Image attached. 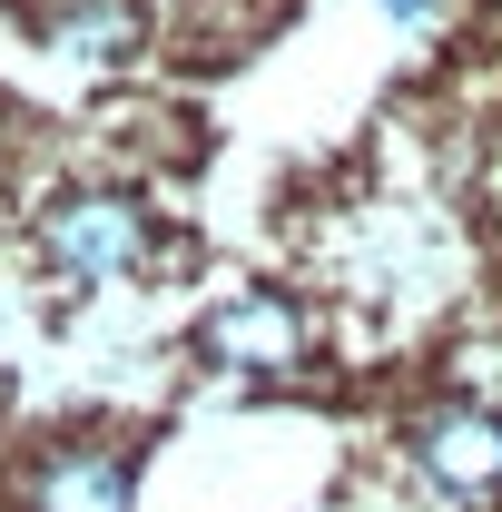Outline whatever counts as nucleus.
I'll use <instances>...</instances> for the list:
<instances>
[{"instance_id": "obj_2", "label": "nucleus", "mask_w": 502, "mask_h": 512, "mask_svg": "<svg viewBox=\"0 0 502 512\" xmlns=\"http://www.w3.org/2000/svg\"><path fill=\"white\" fill-rule=\"evenodd\" d=\"M197 355L237 384H286L315 365V325L286 286H237V296H217L197 316Z\"/></svg>"}, {"instance_id": "obj_5", "label": "nucleus", "mask_w": 502, "mask_h": 512, "mask_svg": "<svg viewBox=\"0 0 502 512\" xmlns=\"http://www.w3.org/2000/svg\"><path fill=\"white\" fill-rule=\"evenodd\" d=\"M30 30L79 69H128L148 50V10L138 0H30Z\"/></svg>"}, {"instance_id": "obj_4", "label": "nucleus", "mask_w": 502, "mask_h": 512, "mask_svg": "<svg viewBox=\"0 0 502 512\" xmlns=\"http://www.w3.org/2000/svg\"><path fill=\"white\" fill-rule=\"evenodd\" d=\"M404 453L443 503H502V404L434 394V404L404 414Z\"/></svg>"}, {"instance_id": "obj_1", "label": "nucleus", "mask_w": 502, "mask_h": 512, "mask_svg": "<svg viewBox=\"0 0 502 512\" xmlns=\"http://www.w3.org/2000/svg\"><path fill=\"white\" fill-rule=\"evenodd\" d=\"M40 256H50V276L79 286V296H99V286H128L148 256H158V217L119 188H69L40 207Z\"/></svg>"}, {"instance_id": "obj_7", "label": "nucleus", "mask_w": 502, "mask_h": 512, "mask_svg": "<svg viewBox=\"0 0 502 512\" xmlns=\"http://www.w3.org/2000/svg\"><path fill=\"white\" fill-rule=\"evenodd\" d=\"M493 10H502V0H493Z\"/></svg>"}, {"instance_id": "obj_6", "label": "nucleus", "mask_w": 502, "mask_h": 512, "mask_svg": "<svg viewBox=\"0 0 502 512\" xmlns=\"http://www.w3.org/2000/svg\"><path fill=\"white\" fill-rule=\"evenodd\" d=\"M375 10H384V20H394V30H424V20H434L443 0H375Z\"/></svg>"}, {"instance_id": "obj_3", "label": "nucleus", "mask_w": 502, "mask_h": 512, "mask_svg": "<svg viewBox=\"0 0 502 512\" xmlns=\"http://www.w3.org/2000/svg\"><path fill=\"white\" fill-rule=\"evenodd\" d=\"M10 512H138V453L109 434H50L10 463Z\"/></svg>"}]
</instances>
